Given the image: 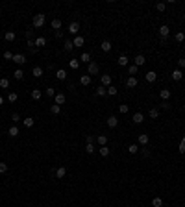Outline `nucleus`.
Segmentation results:
<instances>
[{
    "label": "nucleus",
    "mask_w": 185,
    "mask_h": 207,
    "mask_svg": "<svg viewBox=\"0 0 185 207\" xmlns=\"http://www.w3.org/2000/svg\"><path fill=\"white\" fill-rule=\"evenodd\" d=\"M17 93H9V95H7V100H9V102H17Z\"/></svg>",
    "instance_id": "43"
},
{
    "label": "nucleus",
    "mask_w": 185,
    "mask_h": 207,
    "mask_svg": "<svg viewBox=\"0 0 185 207\" xmlns=\"http://www.w3.org/2000/svg\"><path fill=\"white\" fill-rule=\"evenodd\" d=\"M148 115H150V118H159V109L157 107H150Z\"/></svg>",
    "instance_id": "18"
},
{
    "label": "nucleus",
    "mask_w": 185,
    "mask_h": 207,
    "mask_svg": "<svg viewBox=\"0 0 185 207\" xmlns=\"http://www.w3.org/2000/svg\"><path fill=\"white\" fill-rule=\"evenodd\" d=\"M4 104V96H0V105H2Z\"/></svg>",
    "instance_id": "56"
},
{
    "label": "nucleus",
    "mask_w": 185,
    "mask_h": 207,
    "mask_svg": "<svg viewBox=\"0 0 185 207\" xmlns=\"http://www.w3.org/2000/svg\"><path fill=\"white\" fill-rule=\"evenodd\" d=\"M50 26H52L56 32H59V28H61V21H59V19H54V21L50 22Z\"/></svg>",
    "instance_id": "20"
},
{
    "label": "nucleus",
    "mask_w": 185,
    "mask_h": 207,
    "mask_svg": "<svg viewBox=\"0 0 185 207\" xmlns=\"http://www.w3.org/2000/svg\"><path fill=\"white\" fill-rule=\"evenodd\" d=\"M63 46H65V50H67V52H70V50L74 48V43L70 41V39H65V45H63Z\"/></svg>",
    "instance_id": "28"
},
{
    "label": "nucleus",
    "mask_w": 185,
    "mask_h": 207,
    "mask_svg": "<svg viewBox=\"0 0 185 207\" xmlns=\"http://www.w3.org/2000/svg\"><path fill=\"white\" fill-rule=\"evenodd\" d=\"M4 57H6V59H11V61H13V54H11V52H4Z\"/></svg>",
    "instance_id": "53"
},
{
    "label": "nucleus",
    "mask_w": 185,
    "mask_h": 207,
    "mask_svg": "<svg viewBox=\"0 0 185 207\" xmlns=\"http://www.w3.org/2000/svg\"><path fill=\"white\" fill-rule=\"evenodd\" d=\"M74 46H76V48H80V46H83V43H85V39L81 37V35H76V37H74Z\"/></svg>",
    "instance_id": "12"
},
{
    "label": "nucleus",
    "mask_w": 185,
    "mask_h": 207,
    "mask_svg": "<svg viewBox=\"0 0 185 207\" xmlns=\"http://www.w3.org/2000/svg\"><path fill=\"white\" fill-rule=\"evenodd\" d=\"M46 45V39L45 37H37L35 39V46H45Z\"/></svg>",
    "instance_id": "35"
},
{
    "label": "nucleus",
    "mask_w": 185,
    "mask_h": 207,
    "mask_svg": "<svg viewBox=\"0 0 185 207\" xmlns=\"http://www.w3.org/2000/svg\"><path fill=\"white\" fill-rule=\"evenodd\" d=\"M159 96H161V100H163V102H168V98H170V91H168V89H161Z\"/></svg>",
    "instance_id": "10"
},
{
    "label": "nucleus",
    "mask_w": 185,
    "mask_h": 207,
    "mask_svg": "<svg viewBox=\"0 0 185 207\" xmlns=\"http://www.w3.org/2000/svg\"><path fill=\"white\" fill-rule=\"evenodd\" d=\"M31 72H33L35 78H41V76H43V69H41V67H33V70H31Z\"/></svg>",
    "instance_id": "34"
},
{
    "label": "nucleus",
    "mask_w": 185,
    "mask_h": 207,
    "mask_svg": "<svg viewBox=\"0 0 185 207\" xmlns=\"http://www.w3.org/2000/svg\"><path fill=\"white\" fill-rule=\"evenodd\" d=\"M78 30H80V22L74 21V22H70V24H69V32H70V33L78 35Z\"/></svg>",
    "instance_id": "4"
},
{
    "label": "nucleus",
    "mask_w": 185,
    "mask_h": 207,
    "mask_svg": "<svg viewBox=\"0 0 185 207\" xmlns=\"http://www.w3.org/2000/svg\"><path fill=\"white\" fill-rule=\"evenodd\" d=\"M98 144H100V146H106V144H108V137H106V135H98Z\"/></svg>",
    "instance_id": "33"
},
{
    "label": "nucleus",
    "mask_w": 185,
    "mask_h": 207,
    "mask_svg": "<svg viewBox=\"0 0 185 207\" xmlns=\"http://www.w3.org/2000/svg\"><path fill=\"white\" fill-rule=\"evenodd\" d=\"M128 109H130V107H128L126 104H120V105H119V111L122 113V115H124V113H128Z\"/></svg>",
    "instance_id": "45"
},
{
    "label": "nucleus",
    "mask_w": 185,
    "mask_h": 207,
    "mask_svg": "<svg viewBox=\"0 0 185 207\" xmlns=\"http://www.w3.org/2000/svg\"><path fill=\"white\" fill-rule=\"evenodd\" d=\"M85 140H87V144H93V137H91V135H87V137H85Z\"/></svg>",
    "instance_id": "55"
},
{
    "label": "nucleus",
    "mask_w": 185,
    "mask_h": 207,
    "mask_svg": "<svg viewBox=\"0 0 185 207\" xmlns=\"http://www.w3.org/2000/svg\"><path fill=\"white\" fill-rule=\"evenodd\" d=\"M69 67L70 69H78V67H80V61H78V59H70L69 61Z\"/></svg>",
    "instance_id": "38"
},
{
    "label": "nucleus",
    "mask_w": 185,
    "mask_h": 207,
    "mask_svg": "<svg viewBox=\"0 0 185 207\" xmlns=\"http://www.w3.org/2000/svg\"><path fill=\"white\" fill-rule=\"evenodd\" d=\"M56 95H57V93L54 91V87H48V89H46V96H56Z\"/></svg>",
    "instance_id": "46"
},
{
    "label": "nucleus",
    "mask_w": 185,
    "mask_h": 207,
    "mask_svg": "<svg viewBox=\"0 0 185 207\" xmlns=\"http://www.w3.org/2000/svg\"><path fill=\"white\" fill-rule=\"evenodd\" d=\"M168 33H170V28H168L167 24H165V26H161V28H159V35H161L163 39H167V37H168Z\"/></svg>",
    "instance_id": "9"
},
{
    "label": "nucleus",
    "mask_w": 185,
    "mask_h": 207,
    "mask_svg": "<svg viewBox=\"0 0 185 207\" xmlns=\"http://www.w3.org/2000/svg\"><path fill=\"white\" fill-rule=\"evenodd\" d=\"M100 80H102V85H104L106 89H108L109 85H111V76H109V74H102V78H100Z\"/></svg>",
    "instance_id": "7"
},
{
    "label": "nucleus",
    "mask_w": 185,
    "mask_h": 207,
    "mask_svg": "<svg viewBox=\"0 0 185 207\" xmlns=\"http://www.w3.org/2000/svg\"><path fill=\"white\" fill-rule=\"evenodd\" d=\"M7 172V165L6 163H0V174H6Z\"/></svg>",
    "instance_id": "49"
},
{
    "label": "nucleus",
    "mask_w": 185,
    "mask_h": 207,
    "mask_svg": "<svg viewBox=\"0 0 185 207\" xmlns=\"http://www.w3.org/2000/svg\"><path fill=\"white\" fill-rule=\"evenodd\" d=\"M117 124H119V118H117V116H108V126L109 128H117Z\"/></svg>",
    "instance_id": "16"
},
{
    "label": "nucleus",
    "mask_w": 185,
    "mask_h": 207,
    "mask_svg": "<svg viewBox=\"0 0 185 207\" xmlns=\"http://www.w3.org/2000/svg\"><path fill=\"white\" fill-rule=\"evenodd\" d=\"M117 93H119V89H117L115 85H109V87H108V95H109V96H115Z\"/></svg>",
    "instance_id": "32"
},
{
    "label": "nucleus",
    "mask_w": 185,
    "mask_h": 207,
    "mask_svg": "<svg viewBox=\"0 0 185 207\" xmlns=\"http://www.w3.org/2000/svg\"><path fill=\"white\" fill-rule=\"evenodd\" d=\"M4 39H6L7 43H13L15 41V32H6L4 33Z\"/></svg>",
    "instance_id": "19"
},
{
    "label": "nucleus",
    "mask_w": 185,
    "mask_h": 207,
    "mask_svg": "<svg viewBox=\"0 0 185 207\" xmlns=\"http://www.w3.org/2000/svg\"><path fill=\"white\" fill-rule=\"evenodd\" d=\"M159 107H161V109H168V107H170V104H168V102H161Z\"/></svg>",
    "instance_id": "54"
},
{
    "label": "nucleus",
    "mask_w": 185,
    "mask_h": 207,
    "mask_svg": "<svg viewBox=\"0 0 185 207\" xmlns=\"http://www.w3.org/2000/svg\"><path fill=\"white\" fill-rule=\"evenodd\" d=\"M65 176H67V168H65V166H59V168H56V178L63 179Z\"/></svg>",
    "instance_id": "14"
},
{
    "label": "nucleus",
    "mask_w": 185,
    "mask_h": 207,
    "mask_svg": "<svg viewBox=\"0 0 185 207\" xmlns=\"http://www.w3.org/2000/svg\"><path fill=\"white\" fill-rule=\"evenodd\" d=\"M59 111H61V105H57V104L50 105V113H52V115H59Z\"/></svg>",
    "instance_id": "21"
},
{
    "label": "nucleus",
    "mask_w": 185,
    "mask_h": 207,
    "mask_svg": "<svg viewBox=\"0 0 185 207\" xmlns=\"http://www.w3.org/2000/svg\"><path fill=\"white\" fill-rule=\"evenodd\" d=\"M54 104L63 105V104H65V95H63V93H57V95L54 96Z\"/></svg>",
    "instance_id": "8"
},
{
    "label": "nucleus",
    "mask_w": 185,
    "mask_h": 207,
    "mask_svg": "<svg viewBox=\"0 0 185 207\" xmlns=\"http://www.w3.org/2000/svg\"><path fill=\"white\" fill-rule=\"evenodd\" d=\"M100 48L104 50V52H109V50H111V43H109V41H104V43L100 45Z\"/></svg>",
    "instance_id": "30"
},
{
    "label": "nucleus",
    "mask_w": 185,
    "mask_h": 207,
    "mask_svg": "<svg viewBox=\"0 0 185 207\" xmlns=\"http://www.w3.org/2000/svg\"><path fill=\"white\" fill-rule=\"evenodd\" d=\"M24 126L26 128H31V126H33V118H24Z\"/></svg>",
    "instance_id": "48"
},
{
    "label": "nucleus",
    "mask_w": 185,
    "mask_h": 207,
    "mask_svg": "<svg viewBox=\"0 0 185 207\" xmlns=\"http://www.w3.org/2000/svg\"><path fill=\"white\" fill-rule=\"evenodd\" d=\"M132 120H133L135 124H141V122L144 120V115H143V113H135V115L132 116Z\"/></svg>",
    "instance_id": "15"
},
{
    "label": "nucleus",
    "mask_w": 185,
    "mask_h": 207,
    "mask_svg": "<svg viewBox=\"0 0 185 207\" xmlns=\"http://www.w3.org/2000/svg\"><path fill=\"white\" fill-rule=\"evenodd\" d=\"M128 152H130V154H137V152H139L137 144H130V146H128Z\"/></svg>",
    "instance_id": "41"
},
{
    "label": "nucleus",
    "mask_w": 185,
    "mask_h": 207,
    "mask_svg": "<svg viewBox=\"0 0 185 207\" xmlns=\"http://www.w3.org/2000/svg\"><path fill=\"white\" fill-rule=\"evenodd\" d=\"M96 95L98 96H108V89H106L104 85H100V87L96 89Z\"/></svg>",
    "instance_id": "26"
},
{
    "label": "nucleus",
    "mask_w": 185,
    "mask_h": 207,
    "mask_svg": "<svg viewBox=\"0 0 185 207\" xmlns=\"http://www.w3.org/2000/svg\"><path fill=\"white\" fill-rule=\"evenodd\" d=\"M128 61H130V59H128V57H126V56H120L119 59H117V63H119L120 67H126V65H128Z\"/></svg>",
    "instance_id": "29"
},
{
    "label": "nucleus",
    "mask_w": 185,
    "mask_h": 207,
    "mask_svg": "<svg viewBox=\"0 0 185 207\" xmlns=\"http://www.w3.org/2000/svg\"><path fill=\"white\" fill-rule=\"evenodd\" d=\"M144 63H146V57H144V56H141V54L133 57V65H135V67H143Z\"/></svg>",
    "instance_id": "2"
},
{
    "label": "nucleus",
    "mask_w": 185,
    "mask_h": 207,
    "mask_svg": "<svg viewBox=\"0 0 185 207\" xmlns=\"http://www.w3.org/2000/svg\"><path fill=\"white\" fill-rule=\"evenodd\" d=\"M13 78H15V80H22V78H24V72H22L21 69H17V70L13 72Z\"/></svg>",
    "instance_id": "31"
},
{
    "label": "nucleus",
    "mask_w": 185,
    "mask_h": 207,
    "mask_svg": "<svg viewBox=\"0 0 185 207\" xmlns=\"http://www.w3.org/2000/svg\"><path fill=\"white\" fill-rule=\"evenodd\" d=\"M7 135H9V137H17V135H19V128L17 126H11L9 130H7Z\"/></svg>",
    "instance_id": "24"
},
{
    "label": "nucleus",
    "mask_w": 185,
    "mask_h": 207,
    "mask_svg": "<svg viewBox=\"0 0 185 207\" xmlns=\"http://www.w3.org/2000/svg\"><path fill=\"white\" fill-rule=\"evenodd\" d=\"M176 41L183 43V41H185V33H183V32H178V33H176Z\"/></svg>",
    "instance_id": "44"
},
{
    "label": "nucleus",
    "mask_w": 185,
    "mask_h": 207,
    "mask_svg": "<svg viewBox=\"0 0 185 207\" xmlns=\"http://www.w3.org/2000/svg\"><path fill=\"white\" fill-rule=\"evenodd\" d=\"M0 87L7 89V87H9V80H7V78H2V80H0Z\"/></svg>",
    "instance_id": "37"
},
{
    "label": "nucleus",
    "mask_w": 185,
    "mask_h": 207,
    "mask_svg": "<svg viewBox=\"0 0 185 207\" xmlns=\"http://www.w3.org/2000/svg\"><path fill=\"white\" fill-rule=\"evenodd\" d=\"M144 78H146V81H150V83H154V81L157 80V74L154 72V70H148V72L144 74Z\"/></svg>",
    "instance_id": "5"
},
{
    "label": "nucleus",
    "mask_w": 185,
    "mask_h": 207,
    "mask_svg": "<svg viewBox=\"0 0 185 207\" xmlns=\"http://www.w3.org/2000/svg\"><path fill=\"white\" fill-rule=\"evenodd\" d=\"M80 61H83V63H91V54H89V52H83V54H81V56H80Z\"/></svg>",
    "instance_id": "17"
},
{
    "label": "nucleus",
    "mask_w": 185,
    "mask_h": 207,
    "mask_svg": "<svg viewBox=\"0 0 185 207\" xmlns=\"http://www.w3.org/2000/svg\"><path fill=\"white\" fill-rule=\"evenodd\" d=\"M100 155H102V157H108V155H109V148L108 146H102L100 148Z\"/></svg>",
    "instance_id": "39"
},
{
    "label": "nucleus",
    "mask_w": 185,
    "mask_h": 207,
    "mask_svg": "<svg viewBox=\"0 0 185 207\" xmlns=\"http://www.w3.org/2000/svg\"><path fill=\"white\" fill-rule=\"evenodd\" d=\"M45 21H46V17L43 13H37L33 17V28H41L43 24H45Z\"/></svg>",
    "instance_id": "1"
},
{
    "label": "nucleus",
    "mask_w": 185,
    "mask_h": 207,
    "mask_svg": "<svg viewBox=\"0 0 185 207\" xmlns=\"http://www.w3.org/2000/svg\"><path fill=\"white\" fill-rule=\"evenodd\" d=\"M87 70H89V74H98V70H100V67H98L94 61H91V63L87 65Z\"/></svg>",
    "instance_id": "6"
},
{
    "label": "nucleus",
    "mask_w": 185,
    "mask_h": 207,
    "mask_svg": "<svg viewBox=\"0 0 185 207\" xmlns=\"http://www.w3.org/2000/svg\"><path fill=\"white\" fill-rule=\"evenodd\" d=\"M163 205V200H161V198H154V200H152V207H161Z\"/></svg>",
    "instance_id": "36"
},
{
    "label": "nucleus",
    "mask_w": 185,
    "mask_h": 207,
    "mask_svg": "<svg viewBox=\"0 0 185 207\" xmlns=\"http://www.w3.org/2000/svg\"><path fill=\"white\" fill-rule=\"evenodd\" d=\"M85 152H87V154H93V152H94V146H93V144H85Z\"/></svg>",
    "instance_id": "50"
},
{
    "label": "nucleus",
    "mask_w": 185,
    "mask_h": 207,
    "mask_svg": "<svg viewBox=\"0 0 185 207\" xmlns=\"http://www.w3.org/2000/svg\"><path fill=\"white\" fill-rule=\"evenodd\" d=\"M13 61H15L17 65H24V63H26L24 54H13Z\"/></svg>",
    "instance_id": "3"
},
{
    "label": "nucleus",
    "mask_w": 185,
    "mask_h": 207,
    "mask_svg": "<svg viewBox=\"0 0 185 207\" xmlns=\"http://www.w3.org/2000/svg\"><path fill=\"white\" fill-rule=\"evenodd\" d=\"M182 78H183V72H182V70H180V69L172 70V80H174V81H180V80H182Z\"/></svg>",
    "instance_id": "11"
},
{
    "label": "nucleus",
    "mask_w": 185,
    "mask_h": 207,
    "mask_svg": "<svg viewBox=\"0 0 185 207\" xmlns=\"http://www.w3.org/2000/svg\"><path fill=\"white\" fill-rule=\"evenodd\" d=\"M80 83L81 85H89L91 83V76H89V74H83V76L80 78Z\"/></svg>",
    "instance_id": "23"
},
{
    "label": "nucleus",
    "mask_w": 185,
    "mask_h": 207,
    "mask_svg": "<svg viewBox=\"0 0 185 207\" xmlns=\"http://www.w3.org/2000/svg\"><path fill=\"white\" fill-rule=\"evenodd\" d=\"M137 69H139V67H135V65H130V67H128V74L135 76V74H137Z\"/></svg>",
    "instance_id": "40"
},
{
    "label": "nucleus",
    "mask_w": 185,
    "mask_h": 207,
    "mask_svg": "<svg viewBox=\"0 0 185 207\" xmlns=\"http://www.w3.org/2000/svg\"><path fill=\"white\" fill-rule=\"evenodd\" d=\"M178 67H180V70L185 67V59H183V57H182V59H178Z\"/></svg>",
    "instance_id": "52"
},
{
    "label": "nucleus",
    "mask_w": 185,
    "mask_h": 207,
    "mask_svg": "<svg viewBox=\"0 0 185 207\" xmlns=\"http://www.w3.org/2000/svg\"><path fill=\"white\" fill-rule=\"evenodd\" d=\"M56 78H57V80H65V78H67V72L63 69H57L56 70Z\"/></svg>",
    "instance_id": "25"
},
{
    "label": "nucleus",
    "mask_w": 185,
    "mask_h": 207,
    "mask_svg": "<svg viewBox=\"0 0 185 207\" xmlns=\"http://www.w3.org/2000/svg\"><path fill=\"white\" fill-rule=\"evenodd\" d=\"M148 140H150V137H148L146 133H141L139 135V144H143V146H144V144H148Z\"/></svg>",
    "instance_id": "22"
},
{
    "label": "nucleus",
    "mask_w": 185,
    "mask_h": 207,
    "mask_svg": "<svg viewBox=\"0 0 185 207\" xmlns=\"http://www.w3.org/2000/svg\"><path fill=\"white\" fill-rule=\"evenodd\" d=\"M41 96H43V93L39 91V89H33V91H31V98L33 100H41Z\"/></svg>",
    "instance_id": "27"
},
{
    "label": "nucleus",
    "mask_w": 185,
    "mask_h": 207,
    "mask_svg": "<svg viewBox=\"0 0 185 207\" xmlns=\"http://www.w3.org/2000/svg\"><path fill=\"white\" fill-rule=\"evenodd\" d=\"M11 120H13V122L17 124L19 120H21V116H19V113H13V115H11Z\"/></svg>",
    "instance_id": "51"
},
{
    "label": "nucleus",
    "mask_w": 185,
    "mask_h": 207,
    "mask_svg": "<svg viewBox=\"0 0 185 207\" xmlns=\"http://www.w3.org/2000/svg\"><path fill=\"white\" fill-rule=\"evenodd\" d=\"M180 154H185V137H182V140H180Z\"/></svg>",
    "instance_id": "42"
},
{
    "label": "nucleus",
    "mask_w": 185,
    "mask_h": 207,
    "mask_svg": "<svg viewBox=\"0 0 185 207\" xmlns=\"http://www.w3.org/2000/svg\"><path fill=\"white\" fill-rule=\"evenodd\" d=\"M165 7H167V4H165V2H159V4L156 6V9H157V11H165Z\"/></svg>",
    "instance_id": "47"
},
{
    "label": "nucleus",
    "mask_w": 185,
    "mask_h": 207,
    "mask_svg": "<svg viewBox=\"0 0 185 207\" xmlns=\"http://www.w3.org/2000/svg\"><path fill=\"white\" fill-rule=\"evenodd\" d=\"M137 83H139V81H137V78H135V76H130L128 80H126V85H128V87H132V89H133V87H137Z\"/></svg>",
    "instance_id": "13"
}]
</instances>
